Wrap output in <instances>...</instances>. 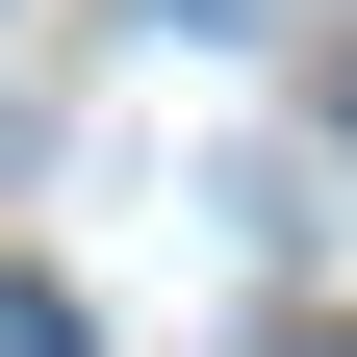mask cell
Masks as SVG:
<instances>
[{
    "instance_id": "1",
    "label": "cell",
    "mask_w": 357,
    "mask_h": 357,
    "mask_svg": "<svg viewBox=\"0 0 357 357\" xmlns=\"http://www.w3.org/2000/svg\"><path fill=\"white\" fill-rule=\"evenodd\" d=\"M0 357H77V332H52V306H0Z\"/></svg>"
}]
</instances>
